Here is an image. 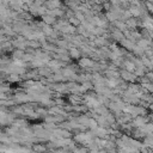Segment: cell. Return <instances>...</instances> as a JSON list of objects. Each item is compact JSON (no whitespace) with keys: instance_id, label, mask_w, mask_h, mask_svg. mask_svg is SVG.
Wrapping results in <instances>:
<instances>
[{"instance_id":"cell-15","label":"cell","mask_w":153,"mask_h":153,"mask_svg":"<svg viewBox=\"0 0 153 153\" xmlns=\"http://www.w3.org/2000/svg\"><path fill=\"white\" fill-rule=\"evenodd\" d=\"M42 32L48 37V36H51L53 32H54V27H51V25H48V24H44V26L41 29Z\"/></svg>"},{"instance_id":"cell-8","label":"cell","mask_w":153,"mask_h":153,"mask_svg":"<svg viewBox=\"0 0 153 153\" xmlns=\"http://www.w3.org/2000/svg\"><path fill=\"white\" fill-rule=\"evenodd\" d=\"M42 20H43L45 24H48V25H55V24L57 23L56 17L50 16V14H44V16H42Z\"/></svg>"},{"instance_id":"cell-1","label":"cell","mask_w":153,"mask_h":153,"mask_svg":"<svg viewBox=\"0 0 153 153\" xmlns=\"http://www.w3.org/2000/svg\"><path fill=\"white\" fill-rule=\"evenodd\" d=\"M120 74H121V78L127 82H137L139 78L135 75V73H131L124 68H120Z\"/></svg>"},{"instance_id":"cell-5","label":"cell","mask_w":153,"mask_h":153,"mask_svg":"<svg viewBox=\"0 0 153 153\" xmlns=\"http://www.w3.org/2000/svg\"><path fill=\"white\" fill-rule=\"evenodd\" d=\"M110 33H111V38H112L115 42H121L123 38H126L124 32L121 31V30H118V29H115V30L111 31Z\"/></svg>"},{"instance_id":"cell-12","label":"cell","mask_w":153,"mask_h":153,"mask_svg":"<svg viewBox=\"0 0 153 153\" xmlns=\"http://www.w3.org/2000/svg\"><path fill=\"white\" fill-rule=\"evenodd\" d=\"M90 120H91V117H88L86 114H80V115L78 116V121H79V123L82 124V126H86V127H88V124H90Z\"/></svg>"},{"instance_id":"cell-4","label":"cell","mask_w":153,"mask_h":153,"mask_svg":"<svg viewBox=\"0 0 153 153\" xmlns=\"http://www.w3.org/2000/svg\"><path fill=\"white\" fill-rule=\"evenodd\" d=\"M68 51H69V56H71V59L79 60L80 57H82V56H81L82 53H81V50H80L78 47H71V48L68 49Z\"/></svg>"},{"instance_id":"cell-16","label":"cell","mask_w":153,"mask_h":153,"mask_svg":"<svg viewBox=\"0 0 153 153\" xmlns=\"http://www.w3.org/2000/svg\"><path fill=\"white\" fill-rule=\"evenodd\" d=\"M68 22H69V24H72V25H74V26H79L80 24H81V22L75 17V16H73V17H71V18H68Z\"/></svg>"},{"instance_id":"cell-14","label":"cell","mask_w":153,"mask_h":153,"mask_svg":"<svg viewBox=\"0 0 153 153\" xmlns=\"http://www.w3.org/2000/svg\"><path fill=\"white\" fill-rule=\"evenodd\" d=\"M112 25H114L116 29L121 30V31H126V30L128 29V26H127L126 22H123V20H121V19H118V20L114 22V23H112Z\"/></svg>"},{"instance_id":"cell-6","label":"cell","mask_w":153,"mask_h":153,"mask_svg":"<svg viewBox=\"0 0 153 153\" xmlns=\"http://www.w3.org/2000/svg\"><path fill=\"white\" fill-rule=\"evenodd\" d=\"M121 68H124V69H127V71L134 73L135 69H136V66H135V63H134L133 61H130V60H124V62H123V65H122Z\"/></svg>"},{"instance_id":"cell-7","label":"cell","mask_w":153,"mask_h":153,"mask_svg":"<svg viewBox=\"0 0 153 153\" xmlns=\"http://www.w3.org/2000/svg\"><path fill=\"white\" fill-rule=\"evenodd\" d=\"M44 5L47 6L48 10H55V8H60L61 2L60 0H47Z\"/></svg>"},{"instance_id":"cell-18","label":"cell","mask_w":153,"mask_h":153,"mask_svg":"<svg viewBox=\"0 0 153 153\" xmlns=\"http://www.w3.org/2000/svg\"><path fill=\"white\" fill-rule=\"evenodd\" d=\"M146 76L149 79V81H151V82H153V71L147 72V73H146Z\"/></svg>"},{"instance_id":"cell-11","label":"cell","mask_w":153,"mask_h":153,"mask_svg":"<svg viewBox=\"0 0 153 153\" xmlns=\"http://www.w3.org/2000/svg\"><path fill=\"white\" fill-rule=\"evenodd\" d=\"M38 73H39V75L41 76H50L51 74H53V71L45 65V66H43V67H39L38 68Z\"/></svg>"},{"instance_id":"cell-21","label":"cell","mask_w":153,"mask_h":153,"mask_svg":"<svg viewBox=\"0 0 153 153\" xmlns=\"http://www.w3.org/2000/svg\"><path fill=\"white\" fill-rule=\"evenodd\" d=\"M151 1H152V2H153V0H151Z\"/></svg>"},{"instance_id":"cell-3","label":"cell","mask_w":153,"mask_h":153,"mask_svg":"<svg viewBox=\"0 0 153 153\" xmlns=\"http://www.w3.org/2000/svg\"><path fill=\"white\" fill-rule=\"evenodd\" d=\"M31 149H32L33 152H36V153H47V152H48V147H47L45 142H43V143H39V142L32 143Z\"/></svg>"},{"instance_id":"cell-2","label":"cell","mask_w":153,"mask_h":153,"mask_svg":"<svg viewBox=\"0 0 153 153\" xmlns=\"http://www.w3.org/2000/svg\"><path fill=\"white\" fill-rule=\"evenodd\" d=\"M120 44H121V47L126 48L128 51H133L134 48H135V45H136V43H135L134 41L129 39V38H123V39L120 42Z\"/></svg>"},{"instance_id":"cell-13","label":"cell","mask_w":153,"mask_h":153,"mask_svg":"<svg viewBox=\"0 0 153 153\" xmlns=\"http://www.w3.org/2000/svg\"><path fill=\"white\" fill-rule=\"evenodd\" d=\"M105 17H106L108 22H110V23H114V22H116V20H118V19H120V16H118V14H116L115 12H112V11H106Z\"/></svg>"},{"instance_id":"cell-9","label":"cell","mask_w":153,"mask_h":153,"mask_svg":"<svg viewBox=\"0 0 153 153\" xmlns=\"http://www.w3.org/2000/svg\"><path fill=\"white\" fill-rule=\"evenodd\" d=\"M126 24H127V26H128L129 30H135V29L140 25V23L137 22V19H135V17H134V18L131 17L130 19L126 20Z\"/></svg>"},{"instance_id":"cell-19","label":"cell","mask_w":153,"mask_h":153,"mask_svg":"<svg viewBox=\"0 0 153 153\" xmlns=\"http://www.w3.org/2000/svg\"><path fill=\"white\" fill-rule=\"evenodd\" d=\"M148 110H149V111H151V112H153V103H152V104H149V105H148Z\"/></svg>"},{"instance_id":"cell-10","label":"cell","mask_w":153,"mask_h":153,"mask_svg":"<svg viewBox=\"0 0 153 153\" xmlns=\"http://www.w3.org/2000/svg\"><path fill=\"white\" fill-rule=\"evenodd\" d=\"M24 55H25V50H22V49H14L11 54L13 60H23Z\"/></svg>"},{"instance_id":"cell-17","label":"cell","mask_w":153,"mask_h":153,"mask_svg":"<svg viewBox=\"0 0 153 153\" xmlns=\"http://www.w3.org/2000/svg\"><path fill=\"white\" fill-rule=\"evenodd\" d=\"M145 7L149 13H153V2L152 1H146L145 2Z\"/></svg>"},{"instance_id":"cell-20","label":"cell","mask_w":153,"mask_h":153,"mask_svg":"<svg viewBox=\"0 0 153 153\" xmlns=\"http://www.w3.org/2000/svg\"><path fill=\"white\" fill-rule=\"evenodd\" d=\"M98 153H108V151H106L105 148H103V149H99V151H98Z\"/></svg>"}]
</instances>
